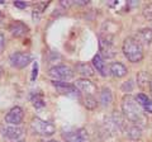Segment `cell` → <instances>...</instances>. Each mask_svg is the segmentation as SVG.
<instances>
[{"mask_svg": "<svg viewBox=\"0 0 152 142\" xmlns=\"http://www.w3.org/2000/svg\"><path fill=\"white\" fill-rule=\"evenodd\" d=\"M122 111H123V114L126 116V118H128L131 122L136 123V124H145V122H146L145 114L134 97H132V95L123 97Z\"/></svg>", "mask_w": 152, "mask_h": 142, "instance_id": "6da1fadb", "label": "cell"}, {"mask_svg": "<svg viewBox=\"0 0 152 142\" xmlns=\"http://www.w3.org/2000/svg\"><path fill=\"white\" fill-rule=\"evenodd\" d=\"M123 53L131 62H140L143 59V48L136 38H126L123 42Z\"/></svg>", "mask_w": 152, "mask_h": 142, "instance_id": "7a4b0ae2", "label": "cell"}, {"mask_svg": "<svg viewBox=\"0 0 152 142\" xmlns=\"http://www.w3.org/2000/svg\"><path fill=\"white\" fill-rule=\"evenodd\" d=\"M31 127L33 132L36 135H39V136H52L55 133V126L50 122H46V121H42L41 118H34L32 122H31Z\"/></svg>", "mask_w": 152, "mask_h": 142, "instance_id": "3957f363", "label": "cell"}, {"mask_svg": "<svg viewBox=\"0 0 152 142\" xmlns=\"http://www.w3.org/2000/svg\"><path fill=\"white\" fill-rule=\"evenodd\" d=\"M99 47H100L102 55L107 59H112L117 55V48L114 46L113 37L100 34L99 36Z\"/></svg>", "mask_w": 152, "mask_h": 142, "instance_id": "277c9868", "label": "cell"}, {"mask_svg": "<svg viewBox=\"0 0 152 142\" xmlns=\"http://www.w3.org/2000/svg\"><path fill=\"white\" fill-rule=\"evenodd\" d=\"M48 75L55 80H70L74 78V71L69 66L58 65V66H53L50 70Z\"/></svg>", "mask_w": 152, "mask_h": 142, "instance_id": "5b68a950", "label": "cell"}, {"mask_svg": "<svg viewBox=\"0 0 152 142\" xmlns=\"http://www.w3.org/2000/svg\"><path fill=\"white\" fill-rule=\"evenodd\" d=\"M62 137L66 142H89V135L86 130H84V128H77V130L64 132Z\"/></svg>", "mask_w": 152, "mask_h": 142, "instance_id": "8992f818", "label": "cell"}, {"mask_svg": "<svg viewBox=\"0 0 152 142\" xmlns=\"http://www.w3.org/2000/svg\"><path fill=\"white\" fill-rule=\"evenodd\" d=\"M9 61H10L12 66H14V67L23 69L32 61V56L29 53H26V52H14V53L10 55Z\"/></svg>", "mask_w": 152, "mask_h": 142, "instance_id": "52a82bcc", "label": "cell"}, {"mask_svg": "<svg viewBox=\"0 0 152 142\" xmlns=\"http://www.w3.org/2000/svg\"><path fill=\"white\" fill-rule=\"evenodd\" d=\"M53 86L58 90L61 94H66L69 97H72V98H80V91L76 89L75 85L70 84L67 81H52Z\"/></svg>", "mask_w": 152, "mask_h": 142, "instance_id": "ba28073f", "label": "cell"}, {"mask_svg": "<svg viewBox=\"0 0 152 142\" xmlns=\"http://www.w3.org/2000/svg\"><path fill=\"white\" fill-rule=\"evenodd\" d=\"M75 86L80 93H85L86 95H94L96 93V85L88 79H79L75 81Z\"/></svg>", "mask_w": 152, "mask_h": 142, "instance_id": "9c48e42d", "label": "cell"}, {"mask_svg": "<svg viewBox=\"0 0 152 142\" xmlns=\"http://www.w3.org/2000/svg\"><path fill=\"white\" fill-rule=\"evenodd\" d=\"M23 117H24V113H23L22 108L20 107H14L8 112V114L5 116V122L9 123V124L18 126V124L22 123Z\"/></svg>", "mask_w": 152, "mask_h": 142, "instance_id": "30bf717a", "label": "cell"}, {"mask_svg": "<svg viewBox=\"0 0 152 142\" xmlns=\"http://www.w3.org/2000/svg\"><path fill=\"white\" fill-rule=\"evenodd\" d=\"M23 135V130L19 127H5L3 128V136L10 141H18Z\"/></svg>", "mask_w": 152, "mask_h": 142, "instance_id": "8fae6325", "label": "cell"}, {"mask_svg": "<svg viewBox=\"0 0 152 142\" xmlns=\"http://www.w3.org/2000/svg\"><path fill=\"white\" fill-rule=\"evenodd\" d=\"M9 31L14 37H23L26 33H28V27L23 22H13L9 26Z\"/></svg>", "mask_w": 152, "mask_h": 142, "instance_id": "7c38bea8", "label": "cell"}, {"mask_svg": "<svg viewBox=\"0 0 152 142\" xmlns=\"http://www.w3.org/2000/svg\"><path fill=\"white\" fill-rule=\"evenodd\" d=\"M109 74L114 78H123L127 74V67L121 62H112L109 65Z\"/></svg>", "mask_w": 152, "mask_h": 142, "instance_id": "4fadbf2b", "label": "cell"}, {"mask_svg": "<svg viewBox=\"0 0 152 142\" xmlns=\"http://www.w3.org/2000/svg\"><path fill=\"white\" fill-rule=\"evenodd\" d=\"M136 41L140 42L141 45H150L152 42V31L148 28L138 31L136 34Z\"/></svg>", "mask_w": 152, "mask_h": 142, "instance_id": "5bb4252c", "label": "cell"}, {"mask_svg": "<svg viewBox=\"0 0 152 142\" xmlns=\"http://www.w3.org/2000/svg\"><path fill=\"white\" fill-rule=\"evenodd\" d=\"M93 65H94V67L96 69V71L102 75V76H107V75H108L105 62H104V60H103V57H102L100 55L94 56V59H93Z\"/></svg>", "mask_w": 152, "mask_h": 142, "instance_id": "9a60e30c", "label": "cell"}, {"mask_svg": "<svg viewBox=\"0 0 152 142\" xmlns=\"http://www.w3.org/2000/svg\"><path fill=\"white\" fill-rule=\"evenodd\" d=\"M136 100L138 102L141 108H143L145 112L151 113V114H152V100L148 97L145 95V94H138L137 98H136Z\"/></svg>", "mask_w": 152, "mask_h": 142, "instance_id": "2e32d148", "label": "cell"}, {"mask_svg": "<svg viewBox=\"0 0 152 142\" xmlns=\"http://www.w3.org/2000/svg\"><path fill=\"white\" fill-rule=\"evenodd\" d=\"M76 71L83 75L85 78H90V76H94V69L90 66L89 64H77L76 65Z\"/></svg>", "mask_w": 152, "mask_h": 142, "instance_id": "e0dca14e", "label": "cell"}, {"mask_svg": "<svg viewBox=\"0 0 152 142\" xmlns=\"http://www.w3.org/2000/svg\"><path fill=\"white\" fill-rule=\"evenodd\" d=\"M100 102L104 107H108L112 103V91L108 88H104L100 93Z\"/></svg>", "mask_w": 152, "mask_h": 142, "instance_id": "ac0fdd59", "label": "cell"}, {"mask_svg": "<svg viewBox=\"0 0 152 142\" xmlns=\"http://www.w3.org/2000/svg\"><path fill=\"white\" fill-rule=\"evenodd\" d=\"M31 100L33 103V105H34L36 108H42L45 107V102H43V97H42L41 93H33L32 97H31Z\"/></svg>", "mask_w": 152, "mask_h": 142, "instance_id": "d6986e66", "label": "cell"}, {"mask_svg": "<svg viewBox=\"0 0 152 142\" xmlns=\"http://www.w3.org/2000/svg\"><path fill=\"white\" fill-rule=\"evenodd\" d=\"M128 136H129V138H132V140H140L141 136H142L141 128H140L138 126L131 127V128L128 130Z\"/></svg>", "mask_w": 152, "mask_h": 142, "instance_id": "ffe728a7", "label": "cell"}, {"mask_svg": "<svg viewBox=\"0 0 152 142\" xmlns=\"http://www.w3.org/2000/svg\"><path fill=\"white\" fill-rule=\"evenodd\" d=\"M137 84H138L141 88H145L146 85L148 84V75H147V72H145V71L138 72V75H137Z\"/></svg>", "mask_w": 152, "mask_h": 142, "instance_id": "44dd1931", "label": "cell"}, {"mask_svg": "<svg viewBox=\"0 0 152 142\" xmlns=\"http://www.w3.org/2000/svg\"><path fill=\"white\" fill-rule=\"evenodd\" d=\"M96 100H95V98L93 95H86V98L84 99V105L88 108V109H94L95 107H96Z\"/></svg>", "mask_w": 152, "mask_h": 142, "instance_id": "7402d4cb", "label": "cell"}, {"mask_svg": "<svg viewBox=\"0 0 152 142\" xmlns=\"http://www.w3.org/2000/svg\"><path fill=\"white\" fill-rule=\"evenodd\" d=\"M143 15L147 20L152 22V4H147L143 8Z\"/></svg>", "mask_w": 152, "mask_h": 142, "instance_id": "603a6c76", "label": "cell"}, {"mask_svg": "<svg viewBox=\"0 0 152 142\" xmlns=\"http://www.w3.org/2000/svg\"><path fill=\"white\" fill-rule=\"evenodd\" d=\"M4 47H5V40H4V36L0 33V53L4 51Z\"/></svg>", "mask_w": 152, "mask_h": 142, "instance_id": "cb8c5ba5", "label": "cell"}, {"mask_svg": "<svg viewBox=\"0 0 152 142\" xmlns=\"http://www.w3.org/2000/svg\"><path fill=\"white\" fill-rule=\"evenodd\" d=\"M14 5H15V7H18V8H26V7H28V4L27 3H19V1H15V3H14Z\"/></svg>", "mask_w": 152, "mask_h": 142, "instance_id": "d4e9b609", "label": "cell"}, {"mask_svg": "<svg viewBox=\"0 0 152 142\" xmlns=\"http://www.w3.org/2000/svg\"><path fill=\"white\" fill-rule=\"evenodd\" d=\"M37 71H38V67L37 65L34 66V69H33V75H32V80H34V78H37Z\"/></svg>", "mask_w": 152, "mask_h": 142, "instance_id": "484cf974", "label": "cell"}, {"mask_svg": "<svg viewBox=\"0 0 152 142\" xmlns=\"http://www.w3.org/2000/svg\"><path fill=\"white\" fill-rule=\"evenodd\" d=\"M150 89H151V94H152V80L150 81Z\"/></svg>", "mask_w": 152, "mask_h": 142, "instance_id": "4316f807", "label": "cell"}, {"mask_svg": "<svg viewBox=\"0 0 152 142\" xmlns=\"http://www.w3.org/2000/svg\"><path fill=\"white\" fill-rule=\"evenodd\" d=\"M1 74H3V69L0 67V76H1Z\"/></svg>", "mask_w": 152, "mask_h": 142, "instance_id": "83f0119b", "label": "cell"}, {"mask_svg": "<svg viewBox=\"0 0 152 142\" xmlns=\"http://www.w3.org/2000/svg\"><path fill=\"white\" fill-rule=\"evenodd\" d=\"M15 142H26V141H15Z\"/></svg>", "mask_w": 152, "mask_h": 142, "instance_id": "f1b7e54d", "label": "cell"}, {"mask_svg": "<svg viewBox=\"0 0 152 142\" xmlns=\"http://www.w3.org/2000/svg\"><path fill=\"white\" fill-rule=\"evenodd\" d=\"M48 142H57V141H53V140H52V141H48Z\"/></svg>", "mask_w": 152, "mask_h": 142, "instance_id": "f546056e", "label": "cell"}, {"mask_svg": "<svg viewBox=\"0 0 152 142\" xmlns=\"http://www.w3.org/2000/svg\"><path fill=\"white\" fill-rule=\"evenodd\" d=\"M0 18H1V14H0Z\"/></svg>", "mask_w": 152, "mask_h": 142, "instance_id": "4dcf8cb0", "label": "cell"}]
</instances>
